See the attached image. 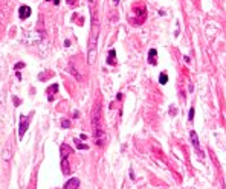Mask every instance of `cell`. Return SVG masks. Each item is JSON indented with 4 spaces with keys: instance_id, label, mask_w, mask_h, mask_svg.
<instances>
[{
    "instance_id": "1",
    "label": "cell",
    "mask_w": 226,
    "mask_h": 189,
    "mask_svg": "<svg viewBox=\"0 0 226 189\" xmlns=\"http://www.w3.org/2000/svg\"><path fill=\"white\" fill-rule=\"evenodd\" d=\"M92 130H93V139L98 146L105 145V131L102 125V115H101V105L99 102L95 104L92 110Z\"/></svg>"
},
{
    "instance_id": "2",
    "label": "cell",
    "mask_w": 226,
    "mask_h": 189,
    "mask_svg": "<svg viewBox=\"0 0 226 189\" xmlns=\"http://www.w3.org/2000/svg\"><path fill=\"white\" fill-rule=\"evenodd\" d=\"M98 35H99V23L96 19L95 11H92V28L89 37V49H87V63L93 64L96 58V47H98Z\"/></svg>"
},
{
    "instance_id": "3",
    "label": "cell",
    "mask_w": 226,
    "mask_h": 189,
    "mask_svg": "<svg viewBox=\"0 0 226 189\" xmlns=\"http://www.w3.org/2000/svg\"><path fill=\"white\" fill-rule=\"evenodd\" d=\"M29 121H31V119H29V116H25V115H23V116L20 118V128H19V136H20V139H22V137L25 136V133L28 131Z\"/></svg>"
},
{
    "instance_id": "4",
    "label": "cell",
    "mask_w": 226,
    "mask_h": 189,
    "mask_svg": "<svg viewBox=\"0 0 226 189\" xmlns=\"http://www.w3.org/2000/svg\"><path fill=\"white\" fill-rule=\"evenodd\" d=\"M191 142H192V146H194V149L197 151V154H199L200 157H203V151H202V148H200V143H199V136H197V133H196V131H191Z\"/></svg>"
},
{
    "instance_id": "5",
    "label": "cell",
    "mask_w": 226,
    "mask_h": 189,
    "mask_svg": "<svg viewBox=\"0 0 226 189\" xmlns=\"http://www.w3.org/2000/svg\"><path fill=\"white\" fill-rule=\"evenodd\" d=\"M69 157H61V171L64 175H69L70 174V165H69Z\"/></svg>"
},
{
    "instance_id": "6",
    "label": "cell",
    "mask_w": 226,
    "mask_h": 189,
    "mask_svg": "<svg viewBox=\"0 0 226 189\" xmlns=\"http://www.w3.org/2000/svg\"><path fill=\"white\" fill-rule=\"evenodd\" d=\"M78 186H79V180L73 177V178H70V180L66 181V184L63 186V189H76Z\"/></svg>"
},
{
    "instance_id": "7",
    "label": "cell",
    "mask_w": 226,
    "mask_h": 189,
    "mask_svg": "<svg viewBox=\"0 0 226 189\" xmlns=\"http://www.w3.org/2000/svg\"><path fill=\"white\" fill-rule=\"evenodd\" d=\"M19 15H20V19L22 20H25V19H28L29 15H31V8L29 6H20V9H19Z\"/></svg>"
},
{
    "instance_id": "8",
    "label": "cell",
    "mask_w": 226,
    "mask_h": 189,
    "mask_svg": "<svg viewBox=\"0 0 226 189\" xmlns=\"http://www.w3.org/2000/svg\"><path fill=\"white\" fill-rule=\"evenodd\" d=\"M73 153V149L67 143H61V157H69Z\"/></svg>"
},
{
    "instance_id": "9",
    "label": "cell",
    "mask_w": 226,
    "mask_h": 189,
    "mask_svg": "<svg viewBox=\"0 0 226 189\" xmlns=\"http://www.w3.org/2000/svg\"><path fill=\"white\" fill-rule=\"evenodd\" d=\"M57 90H58V84H52V85L48 88V91H46V93H48V99H49V101H52V99H54V94H55V91H57Z\"/></svg>"
},
{
    "instance_id": "10",
    "label": "cell",
    "mask_w": 226,
    "mask_h": 189,
    "mask_svg": "<svg viewBox=\"0 0 226 189\" xmlns=\"http://www.w3.org/2000/svg\"><path fill=\"white\" fill-rule=\"evenodd\" d=\"M115 57H116V52H115V49H111V50L108 52L107 63H108V64H111V66H115V64H116V60H115Z\"/></svg>"
},
{
    "instance_id": "11",
    "label": "cell",
    "mask_w": 226,
    "mask_h": 189,
    "mask_svg": "<svg viewBox=\"0 0 226 189\" xmlns=\"http://www.w3.org/2000/svg\"><path fill=\"white\" fill-rule=\"evenodd\" d=\"M156 55H157V52H156V49H150V52H148V58H150V64H156Z\"/></svg>"
},
{
    "instance_id": "12",
    "label": "cell",
    "mask_w": 226,
    "mask_h": 189,
    "mask_svg": "<svg viewBox=\"0 0 226 189\" xmlns=\"http://www.w3.org/2000/svg\"><path fill=\"white\" fill-rule=\"evenodd\" d=\"M11 159V151H9V146H6L5 149H3V160H9Z\"/></svg>"
},
{
    "instance_id": "13",
    "label": "cell",
    "mask_w": 226,
    "mask_h": 189,
    "mask_svg": "<svg viewBox=\"0 0 226 189\" xmlns=\"http://www.w3.org/2000/svg\"><path fill=\"white\" fill-rule=\"evenodd\" d=\"M167 81H168V76H167V73H161V76H159V82L164 85V84H167Z\"/></svg>"
},
{
    "instance_id": "14",
    "label": "cell",
    "mask_w": 226,
    "mask_h": 189,
    "mask_svg": "<svg viewBox=\"0 0 226 189\" xmlns=\"http://www.w3.org/2000/svg\"><path fill=\"white\" fill-rule=\"evenodd\" d=\"M75 143H76V146H78L79 149H87V148H89V146H87L86 143H81V142H79L78 139H75Z\"/></svg>"
},
{
    "instance_id": "15",
    "label": "cell",
    "mask_w": 226,
    "mask_h": 189,
    "mask_svg": "<svg viewBox=\"0 0 226 189\" xmlns=\"http://www.w3.org/2000/svg\"><path fill=\"white\" fill-rule=\"evenodd\" d=\"M61 127H63V128H69V127H70V121H69V119L61 121Z\"/></svg>"
},
{
    "instance_id": "16",
    "label": "cell",
    "mask_w": 226,
    "mask_h": 189,
    "mask_svg": "<svg viewBox=\"0 0 226 189\" xmlns=\"http://www.w3.org/2000/svg\"><path fill=\"white\" fill-rule=\"evenodd\" d=\"M188 119H189V122H192V121H194V107H191L189 115H188Z\"/></svg>"
},
{
    "instance_id": "17",
    "label": "cell",
    "mask_w": 226,
    "mask_h": 189,
    "mask_svg": "<svg viewBox=\"0 0 226 189\" xmlns=\"http://www.w3.org/2000/svg\"><path fill=\"white\" fill-rule=\"evenodd\" d=\"M23 66H25V64H23V63H19V64H17V66H16V69H20V67H23Z\"/></svg>"
},
{
    "instance_id": "18",
    "label": "cell",
    "mask_w": 226,
    "mask_h": 189,
    "mask_svg": "<svg viewBox=\"0 0 226 189\" xmlns=\"http://www.w3.org/2000/svg\"><path fill=\"white\" fill-rule=\"evenodd\" d=\"M66 2H67L69 5H73V3H75V0H66Z\"/></svg>"
},
{
    "instance_id": "19",
    "label": "cell",
    "mask_w": 226,
    "mask_h": 189,
    "mask_svg": "<svg viewBox=\"0 0 226 189\" xmlns=\"http://www.w3.org/2000/svg\"><path fill=\"white\" fill-rule=\"evenodd\" d=\"M89 3H90V5L93 6V3H95V0H89Z\"/></svg>"
},
{
    "instance_id": "20",
    "label": "cell",
    "mask_w": 226,
    "mask_h": 189,
    "mask_svg": "<svg viewBox=\"0 0 226 189\" xmlns=\"http://www.w3.org/2000/svg\"><path fill=\"white\" fill-rule=\"evenodd\" d=\"M113 2H115V3H118V2H119V0H113Z\"/></svg>"
}]
</instances>
